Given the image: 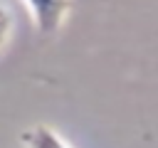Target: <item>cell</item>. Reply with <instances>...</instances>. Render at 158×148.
<instances>
[{"label": "cell", "mask_w": 158, "mask_h": 148, "mask_svg": "<svg viewBox=\"0 0 158 148\" xmlns=\"http://www.w3.org/2000/svg\"><path fill=\"white\" fill-rule=\"evenodd\" d=\"M37 32L40 35H54L69 17L74 2L72 0H22Z\"/></svg>", "instance_id": "1"}, {"label": "cell", "mask_w": 158, "mask_h": 148, "mask_svg": "<svg viewBox=\"0 0 158 148\" xmlns=\"http://www.w3.org/2000/svg\"><path fill=\"white\" fill-rule=\"evenodd\" d=\"M20 141L25 148H69L67 141L47 123H35L20 133Z\"/></svg>", "instance_id": "2"}, {"label": "cell", "mask_w": 158, "mask_h": 148, "mask_svg": "<svg viewBox=\"0 0 158 148\" xmlns=\"http://www.w3.org/2000/svg\"><path fill=\"white\" fill-rule=\"evenodd\" d=\"M12 32V15L7 12V7L0 2V49L7 44V37Z\"/></svg>", "instance_id": "3"}]
</instances>
